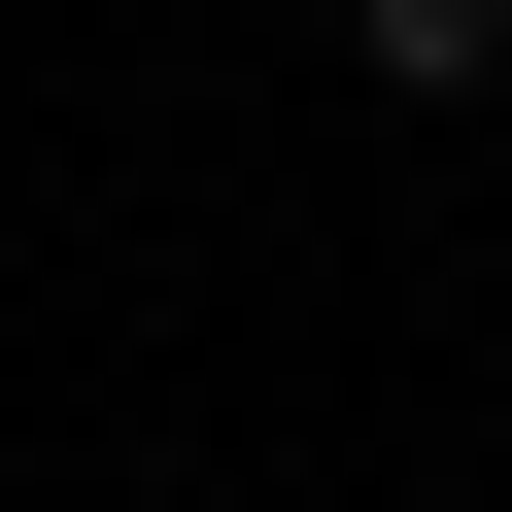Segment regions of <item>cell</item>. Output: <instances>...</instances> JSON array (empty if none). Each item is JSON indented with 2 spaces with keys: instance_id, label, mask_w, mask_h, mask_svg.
Wrapping results in <instances>:
<instances>
[{
  "instance_id": "obj_1",
  "label": "cell",
  "mask_w": 512,
  "mask_h": 512,
  "mask_svg": "<svg viewBox=\"0 0 512 512\" xmlns=\"http://www.w3.org/2000/svg\"><path fill=\"white\" fill-rule=\"evenodd\" d=\"M342 35H376V103H478V69H512V0H342Z\"/></svg>"
}]
</instances>
